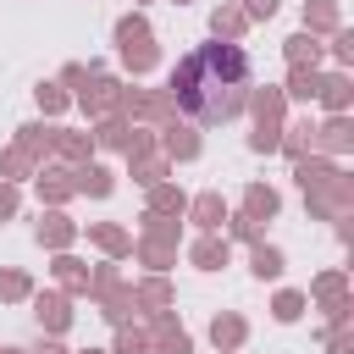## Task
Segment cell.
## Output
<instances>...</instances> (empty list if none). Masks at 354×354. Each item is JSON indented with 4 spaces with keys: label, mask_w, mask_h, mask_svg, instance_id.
I'll return each instance as SVG.
<instances>
[{
    "label": "cell",
    "mask_w": 354,
    "mask_h": 354,
    "mask_svg": "<svg viewBox=\"0 0 354 354\" xmlns=\"http://www.w3.org/2000/svg\"><path fill=\"white\" fill-rule=\"evenodd\" d=\"M171 94H177V111H188L194 122H232L249 100V55L227 39H205L177 61Z\"/></svg>",
    "instance_id": "obj_1"
}]
</instances>
